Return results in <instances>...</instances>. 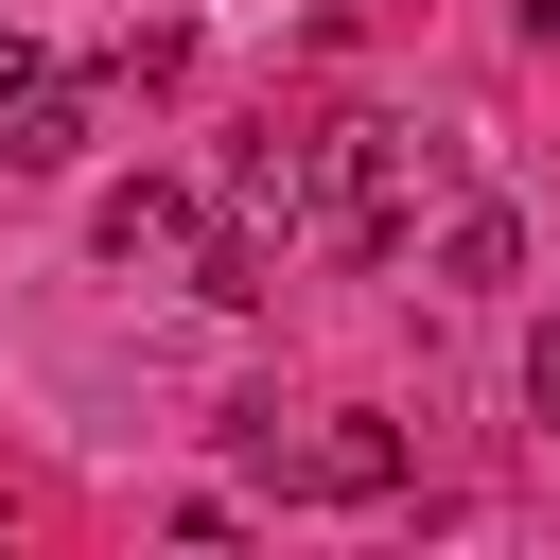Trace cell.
Instances as JSON below:
<instances>
[{"mask_svg": "<svg viewBox=\"0 0 560 560\" xmlns=\"http://www.w3.org/2000/svg\"><path fill=\"white\" fill-rule=\"evenodd\" d=\"M35 88H52V52H35V35L0 18V105H35Z\"/></svg>", "mask_w": 560, "mask_h": 560, "instance_id": "8992f818", "label": "cell"}, {"mask_svg": "<svg viewBox=\"0 0 560 560\" xmlns=\"http://www.w3.org/2000/svg\"><path fill=\"white\" fill-rule=\"evenodd\" d=\"M0 158H18V175H70V158H88V88H35V105H0Z\"/></svg>", "mask_w": 560, "mask_h": 560, "instance_id": "277c9868", "label": "cell"}, {"mask_svg": "<svg viewBox=\"0 0 560 560\" xmlns=\"http://www.w3.org/2000/svg\"><path fill=\"white\" fill-rule=\"evenodd\" d=\"M280 472H298V490H350V508H368V490H402V438H385V420H332V438H315V455H280Z\"/></svg>", "mask_w": 560, "mask_h": 560, "instance_id": "3957f363", "label": "cell"}, {"mask_svg": "<svg viewBox=\"0 0 560 560\" xmlns=\"http://www.w3.org/2000/svg\"><path fill=\"white\" fill-rule=\"evenodd\" d=\"M508 262H525V210H508V192H472V210L438 228V298H490Z\"/></svg>", "mask_w": 560, "mask_h": 560, "instance_id": "6da1fadb", "label": "cell"}, {"mask_svg": "<svg viewBox=\"0 0 560 560\" xmlns=\"http://www.w3.org/2000/svg\"><path fill=\"white\" fill-rule=\"evenodd\" d=\"M192 298H210V315H245V298H262V228H245V210H228V228H192Z\"/></svg>", "mask_w": 560, "mask_h": 560, "instance_id": "5b68a950", "label": "cell"}, {"mask_svg": "<svg viewBox=\"0 0 560 560\" xmlns=\"http://www.w3.org/2000/svg\"><path fill=\"white\" fill-rule=\"evenodd\" d=\"M525 402H542V438H560V315H542V350H525Z\"/></svg>", "mask_w": 560, "mask_h": 560, "instance_id": "52a82bcc", "label": "cell"}, {"mask_svg": "<svg viewBox=\"0 0 560 560\" xmlns=\"http://www.w3.org/2000/svg\"><path fill=\"white\" fill-rule=\"evenodd\" d=\"M88 245H105V262H158V245H192V192H175V175H140V192H105V210H88Z\"/></svg>", "mask_w": 560, "mask_h": 560, "instance_id": "7a4b0ae2", "label": "cell"}]
</instances>
